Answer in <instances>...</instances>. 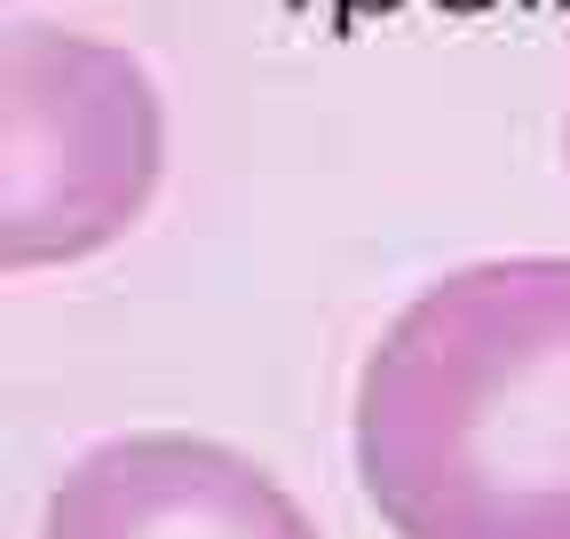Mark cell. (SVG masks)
Returning a JSON list of instances; mask_svg holds the SVG:
<instances>
[{
  "mask_svg": "<svg viewBox=\"0 0 570 539\" xmlns=\"http://www.w3.org/2000/svg\"><path fill=\"white\" fill-rule=\"evenodd\" d=\"M348 444L396 539H570V254L420 286L356 365Z\"/></svg>",
  "mask_w": 570,
  "mask_h": 539,
  "instance_id": "6da1fadb",
  "label": "cell"
},
{
  "mask_svg": "<svg viewBox=\"0 0 570 539\" xmlns=\"http://www.w3.org/2000/svg\"><path fill=\"white\" fill-rule=\"evenodd\" d=\"M167 111L151 72L88 32H0V278L119 246L159 190Z\"/></svg>",
  "mask_w": 570,
  "mask_h": 539,
  "instance_id": "7a4b0ae2",
  "label": "cell"
},
{
  "mask_svg": "<svg viewBox=\"0 0 570 539\" xmlns=\"http://www.w3.org/2000/svg\"><path fill=\"white\" fill-rule=\"evenodd\" d=\"M40 539H325L262 460L183 429L88 444L48 484Z\"/></svg>",
  "mask_w": 570,
  "mask_h": 539,
  "instance_id": "3957f363",
  "label": "cell"
},
{
  "mask_svg": "<svg viewBox=\"0 0 570 539\" xmlns=\"http://www.w3.org/2000/svg\"><path fill=\"white\" fill-rule=\"evenodd\" d=\"M562 167H570V111H562Z\"/></svg>",
  "mask_w": 570,
  "mask_h": 539,
  "instance_id": "277c9868",
  "label": "cell"
}]
</instances>
